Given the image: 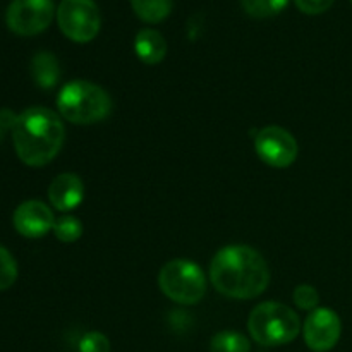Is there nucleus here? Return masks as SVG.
Here are the masks:
<instances>
[{
	"label": "nucleus",
	"mask_w": 352,
	"mask_h": 352,
	"mask_svg": "<svg viewBox=\"0 0 352 352\" xmlns=\"http://www.w3.org/2000/svg\"><path fill=\"white\" fill-rule=\"evenodd\" d=\"M210 278L217 291L230 299H254L267 291L270 270L256 250L244 244L226 246L213 256Z\"/></svg>",
	"instance_id": "nucleus-1"
},
{
	"label": "nucleus",
	"mask_w": 352,
	"mask_h": 352,
	"mask_svg": "<svg viewBox=\"0 0 352 352\" xmlns=\"http://www.w3.org/2000/svg\"><path fill=\"white\" fill-rule=\"evenodd\" d=\"M65 129L60 117L47 107H31L17 116L12 127L16 153L28 167H43L60 151Z\"/></svg>",
	"instance_id": "nucleus-2"
},
{
	"label": "nucleus",
	"mask_w": 352,
	"mask_h": 352,
	"mask_svg": "<svg viewBox=\"0 0 352 352\" xmlns=\"http://www.w3.org/2000/svg\"><path fill=\"white\" fill-rule=\"evenodd\" d=\"M57 109L69 122L88 126L109 117L112 100L102 86L85 79H74L58 93Z\"/></svg>",
	"instance_id": "nucleus-3"
},
{
	"label": "nucleus",
	"mask_w": 352,
	"mask_h": 352,
	"mask_svg": "<svg viewBox=\"0 0 352 352\" xmlns=\"http://www.w3.org/2000/svg\"><path fill=\"white\" fill-rule=\"evenodd\" d=\"M248 329L251 337L261 346H284L299 336L301 320L287 305L267 301L251 311Z\"/></svg>",
	"instance_id": "nucleus-4"
},
{
	"label": "nucleus",
	"mask_w": 352,
	"mask_h": 352,
	"mask_svg": "<svg viewBox=\"0 0 352 352\" xmlns=\"http://www.w3.org/2000/svg\"><path fill=\"white\" fill-rule=\"evenodd\" d=\"M158 285L170 301L177 305H198L206 294V278L201 268L191 260L179 258L164 265Z\"/></svg>",
	"instance_id": "nucleus-5"
},
{
	"label": "nucleus",
	"mask_w": 352,
	"mask_h": 352,
	"mask_svg": "<svg viewBox=\"0 0 352 352\" xmlns=\"http://www.w3.org/2000/svg\"><path fill=\"white\" fill-rule=\"evenodd\" d=\"M62 33L76 43H88L98 34L102 16L95 0H62L57 9Z\"/></svg>",
	"instance_id": "nucleus-6"
},
{
	"label": "nucleus",
	"mask_w": 352,
	"mask_h": 352,
	"mask_svg": "<svg viewBox=\"0 0 352 352\" xmlns=\"http://www.w3.org/2000/svg\"><path fill=\"white\" fill-rule=\"evenodd\" d=\"M6 19L12 33L34 36L50 26L54 19V0H12Z\"/></svg>",
	"instance_id": "nucleus-7"
},
{
	"label": "nucleus",
	"mask_w": 352,
	"mask_h": 352,
	"mask_svg": "<svg viewBox=\"0 0 352 352\" xmlns=\"http://www.w3.org/2000/svg\"><path fill=\"white\" fill-rule=\"evenodd\" d=\"M254 150L263 164L275 168H285L298 158L299 146L296 138L287 129L267 126L254 138Z\"/></svg>",
	"instance_id": "nucleus-8"
},
{
	"label": "nucleus",
	"mask_w": 352,
	"mask_h": 352,
	"mask_svg": "<svg viewBox=\"0 0 352 352\" xmlns=\"http://www.w3.org/2000/svg\"><path fill=\"white\" fill-rule=\"evenodd\" d=\"M306 346L315 352H327L337 346L342 333V323L333 309L316 308L306 318L305 327Z\"/></svg>",
	"instance_id": "nucleus-9"
},
{
	"label": "nucleus",
	"mask_w": 352,
	"mask_h": 352,
	"mask_svg": "<svg viewBox=\"0 0 352 352\" xmlns=\"http://www.w3.org/2000/svg\"><path fill=\"white\" fill-rule=\"evenodd\" d=\"M12 222L21 236L38 239V237L47 236L50 230H54L55 217L43 201L30 199V201H24L17 206Z\"/></svg>",
	"instance_id": "nucleus-10"
},
{
	"label": "nucleus",
	"mask_w": 352,
	"mask_h": 352,
	"mask_svg": "<svg viewBox=\"0 0 352 352\" xmlns=\"http://www.w3.org/2000/svg\"><path fill=\"white\" fill-rule=\"evenodd\" d=\"M82 198H85V184L79 175L71 172L57 175L48 188V199L58 212L78 208Z\"/></svg>",
	"instance_id": "nucleus-11"
},
{
	"label": "nucleus",
	"mask_w": 352,
	"mask_h": 352,
	"mask_svg": "<svg viewBox=\"0 0 352 352\" xmlns=\"http://www.w3.org/2000/svg\"><path fill=\"white\" fill-rule=\"evenodd\" d=\"M134 52L148 65L160 64L167 54V41L157 30H141L134 38Z\"/></svg>",
	"instance_id": "nucleus-12"
},
{
	"label": "nucleus",
	"mask_w": 352,
	"mask_h": 352,
	"mask_svg": "<svg viewBox=\"0 0 352 352\" xmlns=\"http://www.w3.org/2000/svg\"><path fill=\"white\" fill-rule=\"evenodd\" d=\"M31 76L40 88H54L60 79V65L57 57L50 52H38L31 60Z\"/></svg>",
	"instance_id": "nucleus-13"
},
{
	"label": "nucleus",
	"mask_w": 352,
	"mask_h": 352,
	"mask_svg": "<svg viewBox=\"0 0 352 352\" xmlns=\"http://www.w3.org/2000/svg\"><path fill=\"white\" fill-rule=\"evenodd\" d=\"M131 6L141 21L157 24L167 19L174 0H131Z\"/></svg>",
	"instance_id": "nucleus-14"
},
{
	"label": "nucleus",
	"mask_w": 352,
	"mask_h": 352,
	"mask_svg": "<svg viewBox=\"0 0 352 352\" xmlns=\"http://www.w3.org/2000/svg\"><path fill=\"white\" fill-rule=\"evenodd\" d=\"M251 344L243 333L223 330L210 342V352H250Z\"/></svg>",
	"instance_id": "nucleus-15"
},
{
	"label": "nucleus",
	"mask_w": 352,
	"mask_h": 352,
	"mask_svg": "<svg viewBox=\"0 0 352 352\" xmlns=\"http://www.w3.org/2000/svg\"><path fill=\"white\" fill-rule=\"evenodd\" d=\"M287 2L289 0H241V6L246 10L248 16L254 19H267L282 12Z\"/></svg>",
	"instance_id": "nucleus-16"
},
{
	"label": "nucleus",
	"mask_w": 352,
	"mask_h": 352,
	"mask_svg": "<svg viewBox=\"0 0 352 352\" xmlns=\"http://www.w3.org/2000/svg\"><path fill=\"white\" fill-rule=\"evenodd\" d=\"M54 234L60 243H76L82 234V223L76 217H60L55 220Z\"/></svg>",
	"instance_id": "nucleus-17"
},
{
	"label": "nucleus",
	"mask_w": 352,
	"mask_h": 352,
	"mask_svg": "<svg viewBox=\"0 0 352 352\" xmlns=\"http://www.w3.org/2000/svg\"><path fill=\"white\" fill-rule=\"evenodd\" d=\"M17 278V265L12 254L0 246V291L12 287Z\"/></svg>",
	"instance_id": "nucleus-18"
},
{
	"label": "nucleus",
	"mask_w": 352,
	"mask_h": 352,
	"mask_svg": "<svg viewBox=\"0 0 352 352\" xmlns=\"http://www.w3.org/2000/svg\"><path fill=\"white\" fill-rule=\"evenodd\" d=\"M320 301V296L313 285L302 284L298 285L294 291V302L298 308L306 309V311H313Z\"/></svg>",
	"instance_id": "nucleus-19"
},
{
	"label": "nucleus",
	"mask_w": 352,
	"mask_h": 352,
	"mask_svg": "<svg viewBox=\"0 0 352 352\" xmlns=\"http://www.w3.org/2000/svg\"><path fill=\"white\" fill-rule=\"evenodd\" d=\"M79 352H110V340L100 332H88L79 340Z\"/></svg>",
	"instance_id": "nucleus-20"
},
{
	"label": "nucleus",
	"mask_w": 352,
	"mask_h": 352,
	"mask_svg": "<svg viewBox=\"0 0 352 352\" xmlns=\"http://www.w3.org/2000/svg\"><path fill=\"white\" fill-rule=\"evenodd\" d=\"M294 2L305 14H322L332 7L333 0H294Z\"/></svg>",
	"instance_id": "nucleus-21"
},
{
	"label": "nucleus",
	"mask_w": 352,
	"mask_h": 352,
	"mask_svg": "<svg viewBox=\"0 0 352 352\" xmlns=\"http://www.w3.org/2000/svg\"><path fill=\"white\" fill-rule=\"evenodd\" d=\"M351 2H352V0H351Z\"/></svg>",
	"instance_id": "nucleus-22"
}]
</instances>
